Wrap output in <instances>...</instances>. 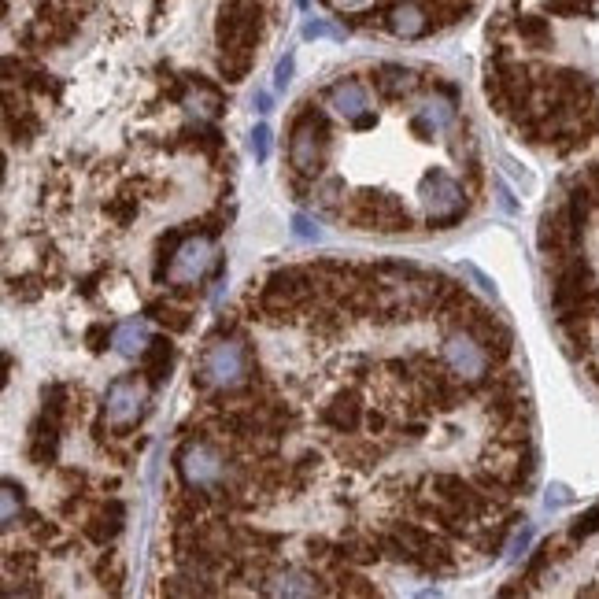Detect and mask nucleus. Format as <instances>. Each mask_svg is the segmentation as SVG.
<instances>
[{"label": "nucleus", "mask_w": 599, "mask_h": 599, "mask_svg": "<svg viewBox=\"0 0 599 599\" xmlns=\"http://www.w3.org/2000/svg\"><path fill=\"white\" fill-rule=\"evenodd\" d=\"M529 540H533V529H529V526H522L518 533H514V540H511V559H518V555H526Z\"/></svg>", "instance_id": "a878e982"}, {"label": "nucleus", "mask_w": 599, "mask_h": 599, "mask_svg": "<svg viewBox=\"0 0 599 599\" xmlns=\"http://www.w3.org/2000/svg\"><path fill=\"white\" fill-rule=\"evenodd\" d=\"M570 500H574V492L566 489V485H551L548 496H544V507H548V511H555V507H566Z\"/></svg>", "instance_id": "5701e85b"}, {"label": "nucleus", "mask_w": 599, "mask_h": 599, "mask_svg": "<svg viewBox=\"0 0 599 599\" xmlns=\"http://www.w3.org/2000/svg\"><path fill=\"white\" fill-rule=\"evenodd\" d=\"M418 200H422V208H426L429 222H452L459 219V211L466 208L463 200V185L448 178L444 171H429L418 185Z\"/></svg>", "instance_id": "20e7f679"}, {"label": "nucleus", "mask_w": 599, "mask_h": 599, "mask_svg": "<svg viewBox=\"0 0 599 599\" xmlns=\"http://www.w3.org/2000/svg\"><path fill=\"white\" fill-rule=\"evenodd\" d=\"M592 533H599V507L585 511V514H581V518L574 522V540H585V537H592Z\"/></svg>", "instance_id": "6ab92c4d"}, {"label": "nucleus", "mask_w": 599, "mask_h": 599, "mask_svg": "<svg viewBox=\"0 0 599 599\" xmlns=\"http://www.w3.org/2000/svg\"><path fill=\"white\" fill-rule=\"evenodd\" d=\"M500 204H503V211H514V200H511V193H507V185H500Z\"/></svg>", "instance_id": "c85d7f7f"}, {"label": "nucleus", "mask_w": 599, "mask_h": 599, "mask_svg": "<svg viewBox=\"0 0 599 599\" xmlns=\"http://www.w3.org/2000/svg\"><path fill=\"white\" fill-rule=\"evenodd\" d=\"M592 126H596V134H599V108H596V123H592Z\"/></svg>", "instance_id": "2f4dec72"}, {"label": "nucleus", "mask_w": 599, "mask_h": 599, "mask_svg": "<svg viewBox=\"0 0 599 599\" xmlns=\"http://www.w3.org/2000/svg\"><path fill=\"white\" fill-rule=\"evenodd\" d=\"M378 86L385 89L389 97H400V93H407V89L415 86V74L407 71V67L385 63V67H378Z\"/></svg>", "instance_id": "2eb2a0df"}, {"label": "nucleus", "mask_w": 599, "mask_h": 599, "mask_svg": "<svg viewBox=\"0 0 599 599\" xmlns=\"http://www.w3.org/2000/svg\"><path fill=\"white\" fill-rule=\"evenodd\" d=\"M304 37H311V41H315V37H344V34L333 23H326V19H307Z\"/></svg>", "instance_id": "412c9836"}, {"label": "nucleus", "mask_w": 599, "mask_h": 599, "mask_svg": "<svg viewBox=\"0 0 599 599\" xmlns=\"http://www.w3.org/2000/svg\"><path fill=\"white\" fill-rule=\"evenodd\" d=\"M0 500H4V511H0V522H4V529H12L15 522H19V514H23V500H19V489H15L12 481L4 485V492H0Z\"/></svg>", "instance_id": "a211bd4d"}, {"label": "nucleus", "mask_w": 599, "mask_h": 599, "mask_svg": "<svg viewBox=\"0 0 599 599\" xmlns=\"http://www.w3.org/2000/svg\"><path fill=\"white\" fill-rule=\"evenodd\" d=\"M518 34L526 37L529 45H548L551 41V26L537 15H526V19H518Z\"/></svg>", "instance_id": "f3484780"}, {"label": "nucleus", "mask_w": 599, "mask_h": 599, "mask_svg": "<svg viewBox=\"0 0 599 599\" xmlns=\"http://www.w3.org/2000/svg\"><path fill=\"white\" fill-rule=\"evenodd\" d=\"M211 263H215V245H211L208 237L193 233V237H185L182 245L171 252L167 274H171L174 285H196L211 270Z\"/></svg>", "instance_id": "0eeeda50"}, {"label": "nucleus", "mask_w": 599, "mask_h": 599, "mask_svg": "<svg viewBox=\"0 0 599 599\" xmlns=\"http://www.w3.org/2000/svg\"><path fill=\"white\" fill-rule=\"evenodd\" d=\"M415 134L429 137L444 134V130H452L455 126V104L441 93H433V97H422L418 100V111H415Z\"/></svg>", "instance_id": "1a4fd4ad"}, {"label": "nucleus", "mask_w": 599, "mask_h": 599, "mask_svg": "<svg viewBox=\"0 0 599 599\" xmlns=\"http://www.w3.org/2000/svg\"><path fill=\"white\" fill-rule=\"evenodd\" d=\"M326 100H330L333 115H341V119H348V123H363V119L370 115V93H367V86L355 82V78H344V82L330 86Z\"/></svg>", "instance_id": "6e6552de"}, {"label": "nucleus", "mask_w": 599, "mask_h": 599, "mask_svg": "<svg viewBox=\"0 0 599 599\" xmlns=\"http://www.w3.org/2000/svg\"><path fill=\"white\" fill-rule=\"evenodd\" d=\"M248 352L245 344L237 341V337H219V341H211L200 355V381L208 385V389H219V392H233L241 389L248 381Z\"/></svg>", "instance_id": "f257e3e1"}, {"label": "nucleus", "mask_w": 599, "mask_h": 599, "mask_svg": "<svg viewBox=\"0 0 599 599\" xmlns=\"http://www.w3.org/2000/svg\"><path fill=\"white\" fill-rule=\"evenodd\" d=\"M337 8H359V4H367V0H333Z\"/></svg>", "instance_id": "7c9ffc66"}, {"label": "nucleus", "mask_w": 599, "mask_h": 599, "mask_svg": "<svg viewBox=\"0 0 599 599\" xmlns=\"http://www.w3.org/2000/svg\"><path fill=\"white\" fill-rule=\"evenodd\" d=\"M182 108L193 115L196 123H208V119H215V115H219L222 100H219V93H215L211 86H193L182 97Z\"/></svg>", "instance_id": "4468645a"}, {"label": "nucleus", "mask_w": 599, "mask_h": 599, "mask_svg": "<svg viewBox=\"0 0 599 599\" xmlns=\"http://www.w3.org/2000/svg\"><path fill=\"white\" fill-rule=\"evenodd\" d=\"M252 152H256L259 163L270 156V126L267 123H259L256 130H252Z\"/></svg>", "instance_id": "aec40b11"}, {"label": "nucleus", "mask_w": 599, "mask_h": 599, "mask_svg": "<svg viewBox=\"0 0 599 599\" xmlns=\"http://www.w3.org/2000/svg\"><path fill=\"white\" fill-rule=\"evenodd\" d=\"M111 344H115V352L126 355V359L145 355V348L152 344L148 322H145V318H126V322H119V326L111 330Z\"/></svg>", "instance_id": "9b49d317"}, {"label": "nucleus", "mask_w": 599, "mask_h": 599, "mask_svg": "<svg viewBox=\"0 0 599 599\" xmlns=\"http://www.w3.org/2000/svg\"><path fill=\"white\" fill-rule=\"evenodd\" d=\"M178 474H182L189 492H219L230 477V466L222 459V452L208 441H185L178 452Z\"/></svg>", "instance_id": "f03ea898"}, {"label": "nucleus", "mask_w": 599, "mask_h": 599, "mask_svg": "<svg viewBox=\"0 0 599 599\" xmlns=\"http://www.w3.org/2000/svg\"><path fill=\"white\" fill-rule=\"evenodd\" d=\"M289 159L300 174H318L322 159H326V123L318 115H300L293 126V141H289Z\"/></svg>", "instance_id": "39448f33"}, {"label": "nucleus", "mask_w": 599, "mask_h": 599, "mask_svg": "<svg viewBox=\"0 0 599 599\" xmlns=\"http://www.w3.org/2000/svg\"><path fill=\"white\" fill-rule=\"evenodd\" d=\"M322 422H326V426H333L337 433H355V429H359V422H363V404H359V396H355V392H344V396H337L333 404L322 407Z\"/></svg>", "instance_id": "f8f14e48"}, {"label": "nucleus", "mask_w": 599, "mask_h": 599, "mask_svg": "<svg viewBox=\"0 0 599 599\" xmlns=\"http://www.w3.org/2000/svg\"><path fill=\"white\" fill-rule=\"evenodd\" d=\"M141 359H145L148 378L163 381V370L171 367V341H163V337H159V341H152L145 348V355H141Z\"/></svg>", "instance_id": "dca6fc26"}, {"label": "nucleus", "mask_w": 599, "mask_h": 599, "mask_svg": "<svg viewBox=\"0 0 599 599\" xmlns=\"http://www.w3.org/2000/svg\"><path fill=\"white\" fill-rule=\"evenodd\" d=\"M256 108L259 111H270V93H263V89H259V93H256Z\"/></svg>", "instance_id": "c756f323"}, {"label": "nucleus", "mask_w": 599, "mask_h": 599, "mask_svg": "<svg viewBox=\"0 0 599 599\" xmlns=\"http://www.w3.org/2000/svg\"><path fill=\"white\" fill-rule=\"evenodd\" d=\"M145 400H148V385L141 378L111 381L108 396H104V418H108V426L111 429L134 426L137 418L145 415Z\"/></svg>", "instance_id": "423d86ee"}, {"label": "nucleus", "mask_w": 599, "mask_h": 599, "mask_svg": "<svg viewBox=\"0 0 599 599\" xmlns=\"http://www.w3.org/2000/svg\"><path fill=\"white\" fill-rule=\"evenodd\" d=\"M463 270H466V274H470V278H474V282H477V289H481V293L496 296V285H492L489 278H485V274H481V270H477V267H470V263H466Z\"/></svg>", "instance_id": "cd10ccee"}, {"label": "nucleus", "mask_w": 599, "mask_h": 599, "mask_svg": "<svg viewBox=\"0 0 599 599\" xmlns=\"http://www.w3.org/2000/svg\"><path fill=\"white\" fill-rule=\"evenodd\" d=\"M293 233L300 237V241H318V226L307 215H296L293 219Z\"/></svg>", "instance_id": "b1692460"}, {"label": "nucleus", "mask_w": 599, "mask_h": 599, "mask_svg": "<svg viewBox=\"0 0 599 599\" xmlns=\"http://www.w3.org/2000/svg\"><path fill=\"white\" fill-rule=\"evenodd\" d=\"M263 592H267V596H318V592H322V585L315 581V574H307V570H296V566H289V570L270 574L267 585H263Z\"/></svg>", "instance_id": "9d476101"}, {"label": "nucleus", "mask_w": 599, "mask_h": 599, "mask_svg": "<svg viewBox=\"0 0 599 599\" xmlns=\"http://www.w3.org/2000/svg\"><path fill=\"white\" fill-rule=\"evenodd\" d=\"M385 23H389V30L396 37H422V34H426L429 19H426V12H422L418 4H411V0H407V4H396V8H392Z\"/></svg>", "instance_id": "ddd939ff"}, {"label": "nucleus", "mask_w": 599, "mask_h": 599, "mask_svg": "<svg viewBox=\"0 0 599 599\" xmlns=\"http://www.w3.org/2000/svg\"><path fill=\"white\" fill-rule=\"evenodd\" d=\"M341 193H344V185L337 182V178H330V182H322V189H318V200H322V204H337V200H341Z\"/></svg>", "instance_id": "393cba45"}, {"label": "nucleus", "mask_w": 599, "mask_h": 599, "mask_svg": "<svg viewBox=\"0 0 599 599\" xmlns=\"http://www.w3.org/2000/svg\"><path fill=\"white\" fill-rule=\"evenodd\" d=\"M159 318H163V322H167V326H171V330H189V315H185V311H178V307H159Z\"/></svg>", "instance_id": "4be33fe9"}, {"label": "nucleus", "mask_w": 599, "mask_h": 599, "mask_svg": "<svg viewBox=\"0 0 599 599\" xmlns=\"http://www.w3.org/2000/svg\"><path fill=\"white\" fill-rule=\"evenodd\" d=\"M293 82V56H285L282 63H278V71H274V86L278 89H285Z\"/></svg>", "instance_id": "bb28decb"}, {"label": "nucleus", "mask_w": 599, "mask_h": 599, "mask_svg": "<svg viewBox=\"0 0 599 599\" xmlns=\"http://www.w3.org/2000/svg\"><path fill=\"white\" fill-rule=\"evenodd\" d=\"M441 355H444V367L452 370L463 385H477V381H485V374H489V367H492L489 352H485V341L470 330L448 333L444 344H441Z\"/></svg>", "instance_id": "7ed1b4c3"}]
</instances>
